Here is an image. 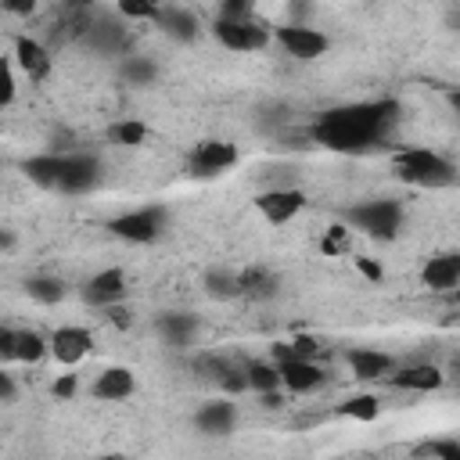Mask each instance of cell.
Wrapping results in <instances>:
<instances>
[{
  "mask_svg": "<svg viewBox=\"0 0 460 460\" xmlns=\"http://www.w3.org/2000/svg\"><path fill=\"white\" fill-rule=\"evenodd\" d=\"M388 381L402 392H435V388H442L446 374L435 363H413V367H402L399 374H388Z\"/></svg>",
  "mask_w": 460,
  "mask_h": 460,
  "instance_id": "44dd1931",
  "label": "cell"
},
{
  "mask_svg": "<svg viewBox=\"0 0 460 460\" xmlns=\"http://www.w3.org/2000/svg\"><path fill=\"white\" fill-rule=\"evenodd\" d=\"M255 208L270 226H284L305 208V194L298 187H266L255 194Z\"/></svg>",
  "mask_w": 460,
  "mask_h": 460,
  "instance_id": "52a82bcc",
  "label": "cell"
},
{
  "mask_svg": "<svg viewBox=\"0 0 460 460\" xmlns=\"http://www.w3.org/2000/svg\"><path fill=\"white\" fill-rule=\"evenodd\" d=\"M162 226H165V208H158V205L129 208V212H122V216H115L108 223V230L115 237L129 241V244H151V241H158Z\"/></svg>",
  "mask_w": 460,
  "mask_h": 460,
  "instance_id": "277c9868",
  "label": "cell"
},
{
  "mask_svg": "<svg viewBox=\"0 0 460 460\" xmlns=\"http://www.w3.org/2000/svg\"><path fill=\"white\" fill-rule=\"evenodd\" d=\"M449 29H456V32H460V7H453V11H449Z\"/></svg>",
  "mask_w": 460,
  "mask_h": 460,
  "instance_id": "60d3db41",
  "label": "cell"
},
{
  "mask_svg": "<svg viewBox=\"0 0 460 460\" xmlns=\"http://www.w3.org/2000/svg\"><path fill=\"white\" fill-rule=\"evenodd\" d=\"M11 58H14V68H22L29 79H43L50 75V50L32 40V36H14V47H11Z\"/></svg>",
  "mask_w": 460,
  "mask_h": 460,
  "instance_id": "4fadbf2b",
  "label": "cell"
},
{
  "mask_svg": "<svg viewBox=\"0 0 460 460\" xmlns=\"http://www.w3.org/2000/svg\"><path fill=\"white\" fill-rule=\"evenodd\" d=\"M212 36H216L219 47H226V50L252 54V50H262V47L270 43V25H262L255 14H252V18H241V22H223V18H216Z\"/></svg>",
  "mask_w": 460,
  "mask_h": 460,
  "instance_id": "5b68a950",
  "label": "cell"
},
{
  "mask_svg": "<svg viewBox=\"0 0 460 460\" xmlns=\"http://www.w3.org/2000/svg\"><path fill=\"white\" fill-rule=\"evenodd\" d=\"M194 424H198L201 435H230L234 424H237V406L230 399H212L198 410Z\"/></svg>",
  "mask_w": 460,
  "mask_h": 460,
  "instance_id": "ffe728a7",
  "label": "cell"
},
{
  "mask_svg": "<svg viewBox=\"0 0 460 460\" xmlns=\"http://www.w3.org/2000/svg\"><path fill=\"white\" fill-rule=\"evenodd\" d=\"M133 392H137V377H133L129 367H108V370H101V374L93 377V385H90V395L101 399V402H122V399H129Z\"/></svg>",
  "mask_w": 460,
  "mask_h": 460,
  "instance_id": "7c38bea8",
  "label": "cell"
},
{
  "mask_svg": "<svg viewBox=\"0 0 460 460\" xmlns=\"http://www.w3.org/2000/svg\"><path fill=\"white\" fill-rule=\"evenodd\" d=\"M93 460H126L122 453H101V456H93Z\"/></svg>",
  "mask_w": 460,
  "mask_h": 460,
  "instance_id": "7bdbcfd3",
  "label": "cell"
},
{
  "mask_svg": "<svg viewBox=\"0 0 460 460\" xmlns=\"http://www.w3.org/2000/svg\"><path fill=\"white\" fill-rule=\"evenodd\" d=\"M25 295H29L32 302H40V305H58V302L65 298V280H61V277H47V273L29 277V280H25Z\"/></svg>",
  "mask_w": 460,
  "mask_h": 460,
  "instance_id": "4316f807",
  "label": "cell"
},
{
  "mask_svg": "<svg viewBox=\"0 0 460 460\" xmlns=\"http://www.w3.org/2000/svg\"><path fill=\"white\" fill-rule=\"evenodd\" d=\"M83 36L90 40V47L97 54H122L126 43H129V32H126V25L119 18H104V22H93V25L86 22V32Z\"/></svg>",
  "mask_w": 460,
  "mask_h": 460,
  "instance_id": "ac0fdd59",
  "label": "cell"
},
{
  "mask_svg": "<svg viewBox=\"0 0 460 460\" xmlns=\"http://www.w3.org/2000/svg\"><path fill=\"white\" fill-rule=\"evenodd\" d=\"M338 413H341V417H349V420L370 424V420H377V417H381V399H377L374 392H359V395L345 399V402L338 406Z\"/></svg>",
  "mask_w": 460,
  "mask_h": 460,
  "instance_id": "83f0119b",
  "label": "cell"
},
{
  "mask_svg": "<svg viewBox=\"0 0 460 460\" xmlns=\"http://www.w3.org/2000/svg\"><path fill=\"white\" fill-rule=\"evenodd\" d=\"M14 341H18V331H14V327H4V331H0V359H4V363L14 359Z\"/></svg>",
  "mask_w": 460,
  "mask_h": 460,
  "instance_id": "8d00e7d4",
  "label": "cell"
},
{
  "mask_svg": "<svg viewBox=\"0 0 460 460\" xmlns=\"http://www.w3.org/2000/svg\"><path fill=\"white\" fill-rule=\"evenodd\" d=\"M14 392H18L14 374H11V370H4V374H0V402H7V406H11V402H14Z\"/></svg>",
  "mask_w": 460,
  "mask_h": 460,
  "instance_id": "74e56055",
  "label": "cell"
},
{
  "mask_svg": "<svg viewBox=\"0 0 460 460\" xmlns=\"http://www.w3.org/2000/svg\"><path fill=\"white\" fill-rule=\"evenodd\" d=\"M126 295H129V288H126V273L122 270H115V266H108V270H97L86 284H83V298H86V305H93V309H115V305H122L126 302Z\"/></svg>",
  "mask_w": 460,
  "mask_h": 460,
  "instance_id": "ba28073f",
  "label": "cell"
},
{
  "mask_svg": "<svg viewBox=\"0 0 460 460\" xmlns=\"http://www.w3.org/2000/svg\"><path fill=\"white\" fill-rule=\"evenodd\" d=\"M97 180H101V162H97V155L68 151L65 176H61V190H65V194H83V190H93Z\"/></svg>",
  "mask_w": 460,
  "mask_h": 460,
  "instance_id": "8fae6325",
  "label": "cell"
},
{
  "mask_svg": "<svg viewBox=\"0 0 460 460\" xmlns=\"http://www.w3.org/2000/svg\"><path fill=\"white\" fill-rule=\"evenodd\" d=\"M75 388H79V377H75V374H58L54 385H50L54 399H61V402H68V399L75 395Z\"/></svg>",
  "mask_w": 460,
  "mask_h": 460,
  "instance_id": "836d02e7",
  "label": "cell"
},
{
  "mask_svg": "<svg viewBox=\"0 0 460 460\" xmlns=\"http://www.w3.org/2000/svg\"><path fill=\"white\" fill-rule=\"evenodd\" d=\"M277 367H280L284 388L295 392V395H305V392L323 385V370H320L316 359H277Z\"/></svg>",
  "mask_w": 460,
  "mask_h": 460,
  "instance_id": "9a60e30c",
  "label": "cell"
},
{
  "mask_svg": "<svg viewBox=\"0 0 460 460\" xmlns=\"http://www.w3.org/2000/svg\"><path fill=\"white\" fill-rule=\"evenodd\" d=\"M449 108L460 115V90H449Z\"/></svg>",
  "mask_w": 460,
  "mask_h": 460,
  "instance_id": "b9f144b4",
  "label": "cell"
},
{
  "mask_svg": "<svg viewBox=\"0 0 460 460\" xmlns=\"http://www.w3.org/2000/svg\"><path fill=\"white\" fill-rule=\"evenodd\" d=\"M420 280L431 291H453V288L460 291V252H446V255L428 259L420 270Z\"/></svg>",
  "mask_w": 460,
  "mask_h": 460,
  "instance_id": "2e32d148",
  "label": "cell"
},
{
  "mask_svg": "<svg viewBox=\"0 0 460 460\" xmlns=\"http://www.w3.org/2000/svg\"><path fill=\"white\" fill-rule=\"evenodd\" d=\"M395 101H374V104H349L323 111L316 122V140L338 151H359L374 140H381L395 122Z\"/></svg>",
  "mask_w": 460,
  "mask_h": 460,
  "instance_id": "6da1fadb",
  "label": "cell"
},
{
  "mask_svg": "<svg viewBox=\"0 0 460 460\" xmlns=\"http://www.w3.org/2000/svg\"><path fill=\"white\" fill-rule=\"evenodd\" d=\"M435 453H438V460H460V446L456 442H438Z\"/></svg>",
  "mask_w": 460,
  "mask_h": 460,
  "instance_id": "f35d334b",
  "label": "cell"
},
{
  "mask_svg": "<svg viewBox=\"0 0 460 460\" xmlns=\"http://www.w3.org/2000/svg\"><path fill=\"white\" fill-rule=\"evenodd\" d=\"M201 288L208 298L223 302V298H237L241 295V273L230 270V266H208L205 277H201Z\"/></svg>",
  "mask_w": 460,
  "mask_h": 460,
  "instance_id": "cb8c5ba5",
  "label": "cell"
},
{
  "mask_svg": "<svg viewBox=\"0 0 460 460\" xmlns=\"http://www.w3.org/2000/svg\"><path fill=\"white\" fill-rule=\"evenodd\" d=\"M0 72H4V86H0V104L7 108V104L14 101V90H18V86H14V58H11V54L4 58V65H0Z\"/></svg>",
  "mask_w": 460,
  "mask_h": 460,
  "instance_id": "1f68e13d",
  "label": "cell"
},
{
  "mask_svg": "<svg viewBox=\"0 0 460 460\" xmlns=\"http://www.w3.org/2000/svg\"><path fill=\"white\" fill-rule=\"evenodd\" d=\"M241 295L270 298V295H277V277L266 266H248V270H241Z\"/></svg>",
  "mask_w": 460,
  "mask_h": 460,
  "instance_id": "484cf974",
  "label": "cell"
},
{
  "mask_svg": "<svg viewBox=\"0 0 460 460\" xmlns=\"http://www.w3.org/2000/svg\"><path fill=\"white\" fill-rule=\"evenodd\" d=\"M345 244H349L345 226H331V230H327V237L320 241V248H323L327 255H345Z\"/></svg>",
  "mask_w": 460,
  "mask_h": 460,
  "instance_id": "d6a6232c",
  "label": "cell"
},
{
  "mask_svg": "<svg viewBox=\"0 0 460 460\" xmlns=\"http://www.w3.org/2000/svg\"><path fill=\"white\" fill-rule=\"evenodd\" d=\"M119 75H122L126 86H155L162 68H158V61L151 54H126L119 61Z\"/></svg>",
  "mask_w": 460,
  "mask_h": 460,
  "instance_id": "603a6c76",
  "label": "cell"
},
{
  "mask_svg": "<svg viewBox=\"0 0 460 460\" xmlns=\"http://www.w3.org/2000/svg\"><path fill=\"white\" fill-rule=\"evenodd\" d=\"M93 349V334L86 327H75V323H65L50 334V356L58 367H79Z\"/></svg>",
  "mask_w": 460,
  "mask_h": 460,
  "instance_id": "9c48e42d",
  "label": "cell"
},
{
  "mask_svg": "<svg viewBox=\"0 0 460 460\" xmlns=\"http://www.w3.org/2000/svg\"><path fill=\"white\" fill-rule=\"evenodd\" d=\"M352 262H356V270H359V277H363V280H370V284H377V280H385V270H381V262H377V259H367V255H356Z\"/></svg>",
  "mask_w": 460,
  "mask_h": 460,
  "instance_id": "e575fe53",
  "label": "cell"
},
{
  "mask_svg": "<svg viewBox=\"0 0 460 460\" xmlns=\"http://www.w3.org/2000/svg\"><path fill=\"white\" fill-rule=\"evenodd\" d=\"M190 172L194 176H219L226 169L237 165V147L226 144V140H201L194 151H190Z\"/></svg>",
  "mask_w": 460,
  "mask_h": 460,
  "instance_id": "30bf717a",
  "label": "cell"
},
{
  "mask_svg": "<svg viewBox=\"0 0 460 460\" xmlns=\"http://www.w3.org/2000/svg\"><path fill=\"white\" fill-rule=\"evenodd\" d=\"M65 162L68 155H58V151H47V155H32L25 162V176L43 187V190H61V176H65Z\"/></svg>",
  "mask_w": 460,
  "mask_h": 460,
  "instance_id": "d6986e66",
  "label": "cell"
},
{
  "mask_svg": "<svg viewBox=\"0 0 460 460\" xmlns=\"http://www.w3.org/2000/svg\"><path fill=\"white\" fill-rule=\"evenodd\" d=\"M273 40L298 61H313V58H323L331 40L327 32L313 29V25H302V22H284V25H273Z\"/></svg>",
  "mask_w": 460,
  "mask_h": 460,
  "instance_id": "8992f818",
  "label": "cell"
},
{
  "mask_svg": "<svg viewBox=\"0 0 460 460\" xmlns=\"http://www.w3.org/2000/svg\"><path fill=\"white\" fill-rule=\"evenodd\" d=\"M345 363H349L352 377H359V381H377V377H388V374H392V363H395V359H392L388 352H381V349L356 345V349L345 352Z\"/></svg>",
  "mask_w": 460,
  "mask_h": 460,
  "instance_id": "5bb4252c",
  "label": "cell"
},
{
  "mask_svg": "<svg viewBox=\"0 0 460 460\" xmlns=\"http://www.w3.org/2000/svg\"><path fill=\"white\" fill-rule=\"evenodd\" d=\"M115 11H119L122 18H144V22H158V11H162V7H155V4H126V0H122Z\"/></svg>",
  "mask_w": 460,
  "mask_h": 460,
  "instance_id": "4dcf8cb0",
  "label": "cell"
},
{
  "mask_svg": "<svg viewBox=\"0 0 460 460\" xmlns=\"http://www.w3.org/2000/svg\"><path fill=\"white\" fill-rule=\"evenodd\" d=\"M244 374H248V388L259 392L262 399L284 392V381H280V367L277 363H248Z\"/></svg>",
  "mask_w": 460,
  "mask_h": 460,
  "instance_id": "d4e9b609",
  "label": "cell"
},
{
  "mask_svg": "<svg viewBox=\"0 0 460 460\" xmlns=\"http://www.w3.org/2000/svg\"><path fill=\"white\" fill-rule=\"evenodd\" d=\"M155 25H158L165 36L180 40V43H190V40H198V32H201L198 14H194L190 7H183V4H169V7H162Z\"/></svg>",
  "mask_w": 460,
  "mask_h": 460,
  "instance_id": "e0dca14e",
  "label": "cell"
},
{
  "mask_svg": "<svg viewBox=\"0 0 460 460\" xmlns=\"http://www.w3.org/2000/svg\"><path fill=\"white\" fill-rule=\"evenodd\" d=\"M155 331H158V338H162L165 345L187 349V345L194 341V334H198V320H194L190 313H162V316L155 320Z\"/></svg>",
  "mask_w": 460,
  "mask_h": 460,
  "instance_id": "7402d4cb",
  "label": "cell"
},
{
  "mask_svg": "<svg viewBox=\"0 0 460 460\" xmlns=\"http://www.w3.org/2000/svg\"><path fill=\"white\" fill-rule=\"evenodd\" d=\"M219 385H223L226 392H248V374H244V370L226 367V370H223V377H219Z\"/></svg>",
  "mask_w": 460,
  "mask_h": 460,
  "instance_id": "d590c367",
  "label": "cell"
},
{
  "mask_svg": "<svg viewBox=\"0 0 460 460\" xmlns=\"http://www.w3.org/2000/svg\"><path fill=\"white\" fill-rule=\"evenodd\" d=\"M392 169L402 183H413V187H449V183H456V165L446 155L431 151V147L395 151Z\"/></svg>",
  "mask_w": 460,
  "mask_h": 460,
  "instance_id": "7a4b0ae2",
  "label": "cell"
},
{
  "mask_svg": "<svg viewBox=\"0 0 460 460\" xmlns=\"http://www.w3.org/2000/svg\"><path fill=\"white\" fill-rule=\"evenodd\" d=\"M4 7H7V11H14V14H25V11H32V4H18V0H7Z\"/></svg>",
  "mask_w": 460,
  "mask_h": 460,
  "instance_id": "ab89813d",
  "label": "cell"
},
{
  "mask_svg": "<svg viewBox=\"0 0 460 460\" xmlns=\"http://www.w3.org/2000/svg\"><path fill=\"white\" fill-rule=\"evenodd\" d=\"M345 219H349L356 230H363V234H370V237L388 241V237H395V234H399V226H402V205H399V201H392V198L359 201V205H352V208L345 212Z\"/></svg>",
  "mask_w": 460,
  "mask_h": 460,
  "instance_id": "3957f363",
  "label": "cell"
},
{
  "mask_svg": "<svg viewBox=\"0 0 460 460\" xmlns=\"http://www.w3.org/2000/svg\"><path fill=\"white\" fill-rule=\"evenodd\" d=\"M47 352H50V338H43L40 331H18V341H14L18 363H40Z\"/></svg>",
  "mask_w": 460,
  "mask_h": 460,
  "instance_id": "f1b7e54d",
  "label": "cell"
},
{
  "mask_svg": "<svg viewBox=\"0 0 460 460\" xmlns=\"http://www.w3.org/2000/svg\"><path fill=\"white\" fill-rule=\"evenodd\" d=\"M147 137H151V129H147V122H140V119H119V122L111 126V140L122 144V147H137V144H144Z\"/></svg>",
  "mask_w": 460,
  "mask_h": 460,
  "instance_id": "f546056e",
  "label": "cell"
}]
</instances>
